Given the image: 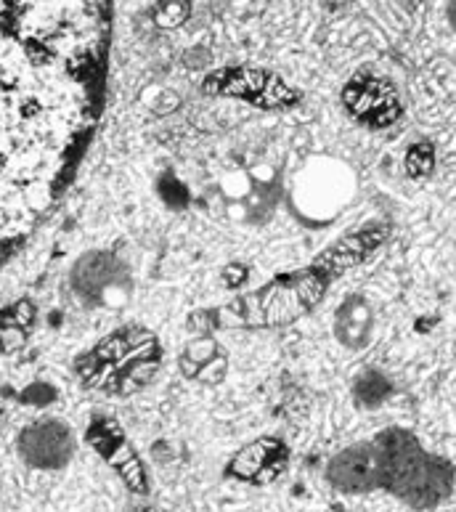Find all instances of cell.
Segmentation results:
<instances>
[{
    "label": "cell",
    "mask_w": 456,
    "mask_h": 512,
    "mask_svg": "<svg viewBox=\"0 0 456 512\" xmlns=\"http://www.w3.org/2000/svg\"><path fill=\"white\" fill-rule=\"evenodd\" d=\"M369 308L361 300H350L348 306L342 308L340 314V335L345 337V343L361 345L364 343L366 332H369Z\"/></svg>",
    "instance_id": "2"
},
{
    "label": "cell",
    "mask_w": 456,
    "mask_h": 512,
    "mask_svg": "<svg viewBox=\"0 0 456 512\" xmlns=\"http://www.w3.org/2000/svg\"><path fill=\"white\" fill-rule=\"evenodd\" d=\"M382 462L380 451L372 446H356L332 462V481L345 491H366L380 481Z\"/></svg>",
    "instance_id": "1"
},
{
    "label": "cell",
    "mask_w": 456,
    "mask_h": 512,
    "mask_svg": "<svg viewBox=\"0 0 456 512\" xmlns=\"http://www.w3.org/2000/svg\"><path fill=\"white\" fill-rule=\"evenodd\" d=\"M451 19H454V22H456V0H454V3H451Z\"/></svg>",
    "instance_id": "4"
},
{
    "label": "cell",
    "mask_w": 456,
    "mask_h": 512,
    "mask_svg": "<svg viewBox=\"0 0 456 512\" xmlns=\"http://www.w3.org/2000/svg\"><path fill=\"white\" fill-rule=\"evenodd\" d=\"M406 165H409L411 176H425L427 170L433 168V152H430V146H427V144L411 146L409 160H406Z\"/></svg>",
    "instance_id": "3"
}]
</instances>
